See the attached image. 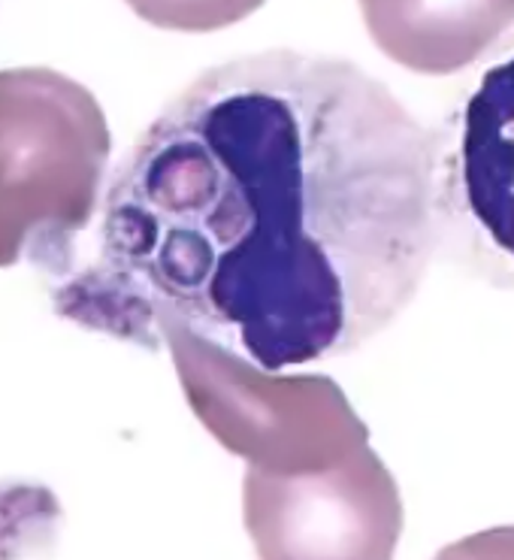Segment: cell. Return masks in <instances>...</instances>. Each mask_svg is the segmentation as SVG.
<instances>
[{"instance_id":"obj_1","label":"cell","mask_w":514,"mask_h":560,"mask_svg":"<svg viewBox=\"0 0 514 560\" xmlns=\"http://www.w3.org/2000/svg\"><path fill=\"white\" fill-rule=\"evenodd\" d=\"M91 261L55 279L73 325L164 330L264 376L358 352L442 248L436 143L330 55H245L188 82L103 188Z\"/></svg>"},{"instance_id":"obj_2","label":"cell","mask_w":514,"mask_h":560,"mask_svg":"<svg viewBox=\"0 0 514 560\" xmlns=\"http://www.w3.org/2000/svg\"><path fill=\"white\" fill-rule=\"evenodd\" d=\"M106 161L109 125L85 85L49 67L0 70V267L70 273Z\"/></svg>"},{"instance_id":"obj_3","label":"cell","mask_w":514,"mask_h":560,"mask_svg":"<svg viewBox=\"0 0 514 560\" xmlns=\"http://www.w3.org/2000/svg\"><path fill=\"white\" fill-rule=\"evenodd\" d=\"M490 52L433 131L439 234L484 279L514 288V37Z\"/></svg>"},{"instance_id":"obj_4","label":"cell","mask_w":514,"mask_h":560,"mask_svg":"<svg viewBox=\"0 0 514 560\" xmlns=\"http://www.w3.org/2000/svg\"><path fill=\"white\" fill-rule=\"evenodd\" d=\"M245 530L260 560H394L399 488L370 445L312 472L245 469Z\"/></svg>"},{"instance_id":"obj_5","label":"cell","mask_w":514,"mask_h":560,"mask_svg":"<svg viewBox=\"0 0 514 560\" xmlns=\"http://www.w3.org/2000/svg\"><path fill=\"white\" fill-rule=\"evenodd\" d=\"M375 46L414 73H457L514 27V0H360Z\"/></svg>"},{"instance_id":"obj_6","label":"cell","mask_w":514,"mask_h":560,"mask_svg":"<svg viewBox=\"0 0 514 560\" xmlns=\"http://www.w3.org/2000/svg\"><path fill=\"white\" fill-rule=\"evenodd\" d=\"M142 22L164 31H219L252 15L264 0H125Z\"/></svg>"},{"instance_id":"obj_7","label":"cell","mask_w":514,"mask_h":560,"mask_svg":"<svg viewBox=\"0 0 514 560\" xmlns=\"http://www.w3.org/2000/svg\"><path fill=\"white\" fill-rule=\"evenodd\" d=\"M436 560H514V527L466 536L445 548Z\"/></svg>"}]
</instances>
